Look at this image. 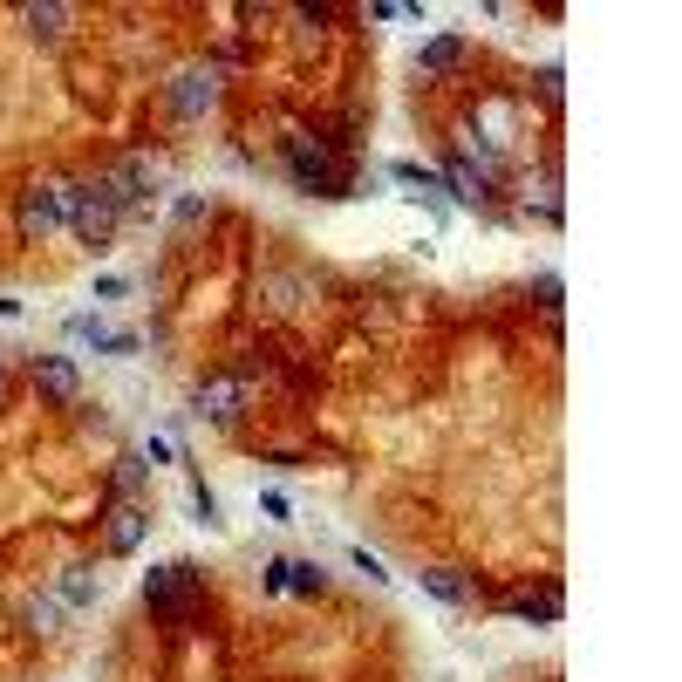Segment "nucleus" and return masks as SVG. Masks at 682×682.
<instances>
[{
  "label": "nucleus",
  "instance_id": "f257e3e1",
  "mask_svg": "<svg viewBox=\"0 0 682 682\" xmlns=\"http://www.w3.org/2000/svg\"><path fill=\"white\" fill-rule=\"evenodd\" d=\"M123 212H137V178H82V185H69V226H76V239L89 253L110 246Z\"/></svg>",
  "mask_w": 682,
  "mask_h": 682
},
{
  "label": "nucleus",
  "instance_id": "f03ea898",
  "mask_svg": "<svg viewBox=\"0 0 682 682\" xmlns=\"http://www.w3.org/2000/svg\"><path fill=\"white\" fill-rule=\"evenodd\" d=\"M287 171L301 191H321V198H348V164H341L321 137H287Z\"/></svg>",
  "mask_w": 682,
  "mask_h": 682
},
{
  "label": "nucleus",
  "instance_id": "7ed1b4c3",
  "mask_svg": "<svg viewBox=\"0 0 682 682\" xmlns=\"http://www.w3.org/2000/svg\"><path fill=\"white\" fill-rule=\"evenodd\" d=\"M55 226H69V185H28L21 191V232L48 239Z\"/></svg>",
  "mask_w": 682,
  "mask_h": 682
},
{
  "label": "nucleus",
  "instance_id": "20e7f679",
  "mask_svg": "<svg viewBox=\"0 0 682 682\" xmlns=\"http://www.w3.org/2000/svg\"><path fill=\"white\" fill-rule=\"evenodd\" d=\"M191 594H198V567H185V560H171V567H151V573H144V601H151L157 614H178V607H191Z\"/></svg>",
  "mask_w": 682,
  "mask_h": 682
},
{
  "label": "nucleus",
  "instance_id": "39448f33",
  "mask_svg": "<svg viewBox=\"0 0 682 682\" xmlns=\"http://www.w3.org/2000/svg\"><path fill=\"white\" fill-rule=\"evenodd\" d=\"M164 103H171V116H205L219 103V76L212 69H178L164 82Z\"/></svg>",
  "mask_w": 682,
  "mask_h": 682
},
{
  "label": "nucleus",
  "instance_id": "423d86ee",
  "mask_svg": "<svg viewBox=\"0 0 682 682\" xmlns=\"http://www.w3.org/2000/svg\"><path fill=\"white\" fill-rule=\"evenodd\" d=\"M69 341L96 348V355H137V335H130V328H110L96 307H89V314H69Z\"/></svg>",
  "mask_w": 682,
  "mask_h": 682
},
{
  "label": "nucleus",
  "instance_id": "0eeeda50",
  "mask_svg": "<svg viewBox=\"0 0 682 682\" xmlns=\"http://www.w3.org/2000/svg\"><path fill=\"white\" fill-rule=\"evenodd\" d=\"M35 389L48 396V403H76V396H82L76 355H35Z\"/></svg>",
  "mask_w": 682,
  "mask_h": 682
},
{
  "label": "nucleus",
  "instance_id": "6e6552de",
  "mask_svg": "<svg viewBox=\"0 0 682 682\" xmlns=\"http://www.w3.org/2000/svg\"><path fill=\"white\" fill-rule=\"evenodd\" d=\"M239 403H246V382H239V376H212V382H198V417L232 423V417H239Z\"/></svg>",
  "mask_w": 682,
  "mask_h": 682
},
{
  "label": "nucleus",
  "instance_id": "1a4fd4ad",
  "mask_svg": "<svg viewBox=\"0 0 682 682\" xmlns=\"http://www.w3.org/2000/svg\"><path fill=\"white\" fill-rule=\"evenodd\" d=\"M464 55H471V41L464 35H437L417 48V69L423 76H451V69H464Z\"/></svg>",
  "mask_w": 682,
  "mask_h": 682
},
{
  "label": "nucleus",
  "instance_id": "9d476101",
  "mask_svg": "<svg viewBox=\"0 0 682 682\" xmlns=\"http://www.w3.org/2000/svg\"><path fill=\"white\" fill-rule=\"evenodd\" d=\"M144 532H151V512L144 505H116L110 512V553H137Z\"/></svg>",
  "mask_w": 682,
  "mask_h": 682
},
{
  "label": "nucleus",
  "instance_id": "9b49d317",
  "mask_svg": "<svg viewBox=\"0 0 682 682\" xmlns=\"http://www.w3.org/2000/svg\"><path fill=\"white\" fill-rule=\"evenodd\" d=\"M417 580H423V594H430V601H444V607H464V601H471V580H464L457 567H423Z\"/></svg>",
  "mask_w": 682,
  "mask_h": 682
},
{
  "label": "nucleus",
  "instance_id": "f8f14e48",
  "mask_svg": "<svg viewBox=\"0 0 682 682\" xmlns=\"http://www.w3.org/2000/svg\"><path fill=\"white\" fill-rule=\"evenodd\" d=\"M62 601H69V607H96V601H103V573L89 567V560L62 567Z\"/></svg>",
  "mask_w": 682,
  "mask_h": 682
},
{
  "label": "nucleus",
  "instance_id": "ddd939ff",
  "mask_svg": "<svg viewBox=\"0 0 682 682\" xmlns=\"http://www.w3.org/2000/svg\"><path fill=\"white\" fill-rule=\"evenodd\" d=\"M321 587H328L321 560H280V594H321Z\"/></svg>",
  "mask_w": 682,
  "mask_h": 682
},
{
  "label": "nucleus",
  "instance_id": "4468645a",
  "mask_svg": "<svg viewBox=\"0 0 682 682\" xmlns=\"http://www.w3.org/2000/svg\"><path fill=\"white\" fill-rule=\"evenodd\" d=\"M21 21H28V28H35L41 41H62V35H69V21H76V14H69V7H55V0H48V7L35 0V7H21Z\"/></svg>",
  "mask_w": 682,
  "mask_h": 682
},
{
  "label": "nucleus",
  "instance_id": "2eb2a0df",
  "mask_svg": "<svg viewBox=\"0 0 682 682\" xmlns=\"http://www.w3.org/2000/svg\"><path fill=\"white\" fill-rule=\"evenodd\" d=\"M512 614L532 621V628H553V621H560V587H539V594H526V601H512Z\"/></svg>",
  "mask_w": 682,
  "mask_h": 682
},
{
  "label": "nucleus",
  "instance_id": "dca6fc26",
  "mask_svg": "<svg viewBox=\"0 0 682 682\" xmlns=\"http://www.w3.org/2000/svg\"><path fill=\"white\" fill-rule=\"evenodd\" d=\"M444 185H451V198L457 205H485V178H478V171H471V164H464V157H451V171H444Z\"/></svg>",
  "mask_w": 682,
  "mask_h": 682
},
{
  "label": "nucleus",
  "instance_id": "f3484780",
  "mask_svg": "<svg viewBox=\"0 0 682 682\" xmlns=\"http://www.w3.org/2000/svg\"><path fill=\"white\" fill-rule=\"evenodd\" d=\"M260 512L273 519V526H294V505H287V492H273V485L260 492Z\"/></svg>",
  "mask_w": 682,
  "mask_h": 682
},
{
  "label": "nucleus",
  "instance_id": "a211bd4d",
  "mask_svg": "<svg viewBox=\"0 0 682 682\" xmlns=\"http://www.w3.org/2000/svg\"><path fill=\"white\" fill-rule=\"evenodd\" d=\"M55 621H62L55 601H28V628H35V635H55Z\"/></svg>",
  "mask_w": 682,
  "mask_h": 682
},
{
  "label": "nucleus",
  "instance_id": "6ab92c4d",
  "mask_svg": "<svg viewBox=\"0 0 682 682\" xmlns=\"http://www.w3.org/2000/svg\"><path fill=\"white\" fill-rule=\"evenodd\" d=\"M348 560H355V573H369V580H376V587H389V567H382L376 553H369V546H355V553H348Z\"/></svg>",
  "mask_w": 682,
  "mask_h": 682
},
{
  "label": "nucleus",
  "instance_id": "aec40b11",
  "mask_svg": "<svg viewBox=\"0 0 682 682\" xmlns=\"http://www.w3.org/2000/svg\"><path fill=\"white\" fill-rule=\"evenodd\" d=\"M191 512H198V526H219V498L205 492V485H191Z\"/></svg>",
  "mask_w": 682,
  "mask_h": 682
},
{
  "label": "nucleus",
  "instance_id": "412c9836",
  "mask_svg": "<svg viewBox=\"0 0 682 682\" xmlns=\"http://www.w3.org/2000/svg\"><path fill=\"white\" fill-rule=\"evenodd\" d=\"M123 294H130V280H123V273H103V280H96V301H123Z\"/></svg>",
  "mask_w": 682,
  "mask_h": 682
},
{
  "label": "nucleus",
  "instance_id": "4be33fe9",
  "mask_svg": "<svg viewBox=\"0 0 682 682\" xmlns=\"http://www.w3.org/2000/svg\"><path fill=\"white\" fill-rule=\"evenodd\" d=\"M137 478H144V457H123V471H116V492H137Z\"/></svg>",
  "mask_w": 682,
  "mask_h": 682
},
{
  "label": "nucleus",
  "instance_id": "5701e85b",
  "mask_svg": "<svg viewBox=\"0 0 682 682\" xmlns=\"http://www.w3.org/2000/svg\"><path fill=\"white\" fill-rule=\"evenodd\" d=\"M539 96H546V103H560V96H567V82H560V69H539Z\"/></svg>",
  "mask_w": 682,
  "mask_h": 682
}]
</instances>
